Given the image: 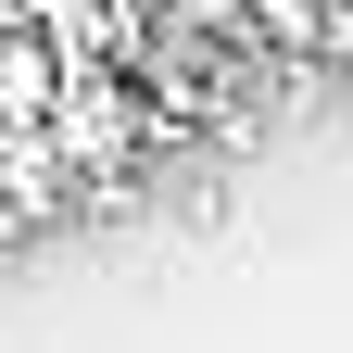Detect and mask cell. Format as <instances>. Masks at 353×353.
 Segmentation results:
<instances>
[{
	"instance_id": "obj_1",
	"label": "cell",
	"mask_w": 353,
	"mask_h": 353,
	"mask_svg": "<svg viewBox=\"0 0 353 353\" xmlns=\"http://www.w3.org/2000/svg\"><path fill=\"white\" fill-rule=\"evenodd\" d=\"M76 202H88V176L63 164V139H51V126H0V214H13V240L63 228Z\"/></svg>"
},
{
	"instance_id": "obj_2",
	"label": "cell",
	"mask_w": 353,
	"mask_h": 353,
	"mask_svg": "<svg viewBox=\"0 0 353 353\" xmlns=\"http://www.w3.org/2000/svg\"><path fill=\"white\" fill-rule=\"evenodd\" d=\"M63 88H76V63H63V38L51 26H13V38H0V126H51L63 114Z\"/></svg>"
}]
</instances>
